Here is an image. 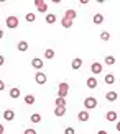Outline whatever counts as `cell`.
<instances>
[{
  "label": "cell",
  "instance_id": "6da1fadb",
  "mask_svg": "<svg viewBox=\"0 0 120 134\" xmlns=\"http://www.w3.org/2000/svg\"><path fill=\"white\" fill-rule=\"evenodd\" d=\"M84 106H86V110L96 108V106H97V98L96 97H87V98L84 100Z\"/></svg>",
  "mask_w": 120,
  "mask_h": 134
},
{
  "label": "cell",
  "instance_id": "7a4b0ae2",
  "mask_svg": "<svg viewBox=\"0 0 120 134\" xmlns=\"http://www.w3.org/2000/svg\"><path fill=\"white\" fill-rule=\"evenodd\" d=\"M68 92H69V85H68V83H66V82L59 83V88H58V97L64 98L66 95H68Z\"/></svg>",
  "mask_w": 120,
  "mask_h": 134
},
{
  "label": "cell",
  "instance_id": "3957f363",
  "mask_svg": "<svg viewBox=\"0 0 120 134\" xmlns=\"http://www.w3.org/2000/svg\"><path fill=\"white\" fill-rule=\"evenodd\" d=\"M5 23H7V26H8L10 30L18 28V18H17V16H13V15L7 18V20H5Z\"/></svg>",
  "mask_w": 120,
  "mask_h": 134
},
{
  "label": "cell",
  "instance_id": "277c9868",
  "mask_svg": "<svg viewBox=\"0 0 120 134\" xmlns=\"http://www.w3.org/2000/svg\"><path fill=\"white\" fill-rule=\"evenodd\" d=\"M35 79H36V83H39V85H44V83H46V80H48L46 74H43V72H36Z\"/></svg>",
  "mask_w": 120,
  "mask_h": 134
},
{
  "label": "cell",
  "instance_id": "5b68a950",
  "mask_svg": "<svg viewBox=\"0 0 120 134\" xmlns=\"http://www.w3.org/2000/svg\"><path fill=\"white\" fill-rule=\"evenodd\" d=\"M91 72L96 74V75H99V74L102 72V64H101V62H92V65H91Z\"/></svg>",
  "mask_w": 120,
  "mask_h": 134
},
{
  "label": "cell",
  "instance_id": "8992f818",
  "mask_svg": "<svg viewBox=\"0 0 120 134\" xmlns=\"http://www.w3.org/2000/svg\"><path fill=\"white\" fill-rule=\"evenodd\" d=\"M77 119L81 123H86V121H89V111L87 110H84V111H79V115H77Z\"/></svg>",
  "mask_w": 120,
  "mask_h": 134
},
{
  "label": "cell",
  "instance_id": "52a82bcc",
  "mask_svg": "<svg viewBox=\"0 0 120 134\" xmlns=\"http://www.w3.org/2000/svg\"><path fill=\"white\" fill-rule=\"evenodd\" d=\"M13 118H15V111L13 110H5V113H3L5 121H13Z\"/></svg>",
  "mask_w": 120,
  "mask_h": 134
},
{
  "label": "cell",
  "instance_id": "ba28073f",
  "mask_svg": "<svg viewBox=\"0 0 120 134\" xmlns=\"http://www.w3.org/2000/svg\"><path fill=\"white\" fill-rule=\"evenodd\" d=\"M81 65H82V59H81V57H74V59H72V64H71V67H72L74 70L81 69Z\"/></svg>",
  "mask_w": 120,
  "mask_h": 134
},
{
  "label": "cell",
  "instance_id": "9c48e42d",
  "mask_svg": "<svg viewBox=\"0 0 120 134\" xmlns=\"http://www.w3.org/2000/svg\"><path fill=\"white\" fill-rule=\"evenodd\" d=\"M31 65L39 70V69H43V61L39 57H35V59H31Z\"/></svg>",
  "mask_w": 120,
  "mask_h": 134
},
{
  "label": "cell",
  "instance_id": "30bf717a",
  "mask_svg": "<svg viewBox=\"0 0 120 134\" xmlns=\"http://www.w3.org/2000/svg\"><path fill=\"white\" fill-rule=\"evenodd\" d=\"M105 118H107V121H117V111H107V115H105Z\"/></svg>",
  "mask_w": 120,
  "mask_h": 134
},
{
  "label": "cell",
  "instance_id": "8fae6325",
  "mask_svg": "<svg viewBox=\"0 0 120 134\" xmlns=\"http://www.w3.org/2000/svg\"><path fill=\"white\" fill-rule=\"evenodd\" d=\"M76 10H66V13H64V18H68V20H74L76 18Z\"/></svg>",
  "mask_w": 120,
  "mask_h": 134
},
{
  "label": "cell",
  "instance_id": "7c38bea8",
  "mask_svg": "<svg viewBox=\"0 0 120 134\" xmlns=\"http://www.w3.org/2000/svg\"><path fill=\"white\" fill-rule=\"evenodd\" d=\"M17 48H18V51H22V52H25L26 49H28V43H26V41H20V43L17 44Z\"/></svg>",
  "mask_w": 120,
  "mask_h": 134
},
{
  "label": "cell",
  "instance_id": "4fadbf2b",
  "mask_svg": "<svg viewBox=\"0 0 120 134\" xmlns=\"http://www.w3.org/2000/svg\"><path fill=\"white\" fill-rule=\"evenodd\" d=\"M61 25H63V28H72V20L63 18V20H61Z\"/></svg>",
  "mask_w": 120,
  "mask_h": 134
},
{
  "label": "cell",
  "instance_id": "5bb4252c",
  "mask_svg": "<svg viewBox=\"0 0 120 134\" xmlns=\"http://www.w3.org/2000/svg\"><path fill=\"white\" fill-rule=\"evenodd\" d=\"M117 97H118V95H117V92H109L107 95H105V98H107L109 102H115Z\"/></svg>",
  "mask_w": 120,
  "mask_h": 134
},
{
  "label": "cell",
  "instance_id": "9a60e30c",
  "mask_svg": "<svg viewBox=\"0 0 120 134\" xmlns=\"http://www.w3.org/2000/svg\"><path fill=\"white\" fill-rule=\"evenodd\" d=\"M87 87H89V88H96V87H97V80L94 77H89L87 79Z\"/></svg>",
  "mask_w": 120,
  "mask_h": 134
},
{
  "label": "cell",
  "instance_id": "2e32d148",
  "mask_svg": "<svg viewBox=\"0 0 120 134\" xmlns=\"http://www.w3.org/2000/svg\"><path fill=\"white\" fill-rule=\"evenodd\" d=\"M92 21H94L96 25H101L104 21V16L101 15V13H97V15H94V18H92Z\"/></svg>",
  "mask_w": 120,
  "mask_h": 134
},
{
  "label": "cell",
  "instance_id": "e0dca14e",
  "mask_svg": "<svg viewBox=\"0 0 120 134\" xmlns=\"http://www.w3.org/2000/svg\"><path fill=\"white\" fill-rule=\"evenodd\" d=\"M64 113H66V108H63V106H56V110H54L56 116H64Z\"/></svg>",
  "mask_w": 120,
  "mask_h": 134
},
{
  "label": "cell",
  "instance_id": "ac0fdd59",
  "mask_svg": "<svg viewBox=\"0 0 120 134\" xmlns=\"http://www.w3.org/2000/svg\"><path fill=\"white\" fill-rule=\"evenodd\" d=\"M10 97H12V98H18V97H20V88L13 87V88L10 90Z\"/></svg>",
  "mask_w": 120,
  "mask_h": 134
},
{
  "label": "cell",
  "instance_id": "d6986e66",
  "mask_svg": "<svg viewBox=\"0 0 120 134\" xmlns=\"http://www.w3.org/2000/svg\"><path fill=\"white\" fill-rule=\"evenodd\" d=\"M54 21H56V15H53V13H48V15H46V23L53 25Z\"/></svg>",
  "mask_w": 120,
  "mask_h": 134
},
{
  "label": "cell",
  "instance_id": "ffe728a7",
  "mask_svg": "<svg viewBox=\"0 0 120 134\" xmlns=\"http://www.w3.org/2000/svg\"><path fill=\"white\" fill-rule=\"evenodd\" d=\"M104 62L107 64V65H114V64H115V57H114V56H107V57L104 59Z\"/></svg>",
  "mask_w": 120,
  "mask_h": 134
},
{
  "label": "cell",
  "instance_id": "44dd1931",
  "mask_svg": "<svg viewBox=\"0 0 120 134\" xmlns=\"http://www.w3.org/2000/svg\"><path fill=\"white\" fill-rule=\"evenodd\" d=\"M54 103H56V106H63V108H66V100H64V98H61V97H58Z\"/></svg>",
  "mask_w": 120,
  "mask_h": 134
},
{
  "label": "cell",
  "instance_id": "7402d4cb",
  "mask_svg": "<svg viewBox=\"0 0 120 134\" xmlns=\"http://www.w3.org/2000/svg\"><path fill=\"white\" fill-rule=\"evenodd\" d=\"M44 57L46 59H53V57H54V51H53V49H46L44 51Z\"/></svg>",
  "mask_w": 120,
  "mask_h": 134
},
{
  "label": "cell",
  "instance_id": "603a6c76",
  "mask_svg": "<svg viewBox=\"0 0 120 134\" xmlns=\"http://www.w3.org/2000/svg\"><path fill=\"white\" fill-rule=\"evenodd\" d=\"M25 103L26 105H33V103H35V97H33V95H26L25 97Z\"/></svg>",
  "mask_w": 120,
  "mask_h": 134
},
{
  "label": "cell",
  "instance_id": "cb8c5ba5",
  "mask_svg": "<svg viewBox=\"0 0 120 134\" xmlns=\"http://www.w3.org/2000/svg\"><path fill=\"white\" fill-rule=\"evenodd\" d=\"M38 12H41V13H46V12H48V5H46V2H43L41 5H38Z\"/></svg>",
  "mask_w": 120,
  "mask_h": 134
},
{
  "label": "cell",
  "instance_id": "d4e9b609",
  "mask_svg": "<svg viewBox=\"0 0 120 134\" xmlns=\"http://www.w3.org/2000/svg\"><path fill=\"white\" fill-rule=\"evenodd\" d=\"M114 82H115V77L112 74H107L105 75V83H114Z\"/></svg>",
  "mask_w": 120,
  "mask_h": 134
},
{
  "label": "cell",
  "instance_id": "484cf974",
  "mask_svg": "<svg viewBox=\"0 0 120 134\" xmlns=\"http://www.w3.org/2000/svg\"><path fill=\"white\" fill-rule=\"evenodd\" d=\"M26 21H30V23H33V21H35V20H36V16H35V13H26Z\"/></svg>",
  "mask_w": 120,
  "mask_h": 134
},
{
  "label": "cell",
  "instance_id": "4316f807",
  "mask_svg": "<svg viewBox=\"0 0 120 134\" xmlns=\"http://www.w3.org/2000/svg\"><path fill=\"white\" fill-rule=\"evenodd\" d=\"M41 121V116L38 115V113H35V115H31V123H39Z\"/></svg>",
  "mask_w": 120,
  "mask_h": 134
},
{
  "label": "cell",
  "instance_id": "83f0119b",
  "mask_svg": "<svg viewBox=\"0 0 120 134\" xmlns=\"http://www.w3.org/2000/svg\"><path fill=\"white\" fill-rule=\"evenodd\" d=\"M101 39H104V41H109V39H110V33H107V31L101 33Z\"/></svg>",
  "mask_w": 120,
  "mask_h": 134
},
{
  "label": "cell",
  "instance_id": "f1b7e54d",
  "mask_svg": "<svg viewBox=\"0 0 120 134\" xmlns=\"http://www.w3.org/2000/svg\"><path fill=\"white\" fill-rule=\"evenodd\" d=\"M64 134H74V128H66Z\"/></svg>",
  "mask_w": 120,
  "mask_h": 134
},
{
  "label": "cell",
  "instance_id": "f546056e",
  "mask_svg": "<svg viewBox=\"0 0 120 134\" xmlns=\"http://www.w3.org/2000/svg\"><path fill=\"white\" fill-rule=\"evenodd\" d=\"M23 134H36V131H35V129H25Z\"/></svg>",
  "mask_w": 120,
  "mask_h": 134
},
{
  "label": "cell",
  "instance_id": "4dcf8cb0",
  "mask_svg": "<svg viewBox=\"0 0 120 134\" xmlns=\"http://www.w3.org/2000/svg\"><path fill=\"white\" fill-rule=\"evenodd\" d=\"M3 62H5V57H3V56H0V65H3Z\"/></svg>",
  "mask_w": 120,
  "mask_h": 134
},
{
  "label": "cell",
  "instance_id": "1f68e13d",
  "mask_svg": "<svg viewBox=\"0 0 120 134\" xmlns=\"http://www.w3.org/2000/svg\"><path fill=\"white\" fill-rule=\"evenodd\" d=\"M3 88H5V83L2 82V80H0V90H3Z\"/></svg>",
  "mask_w": 120,
  "mask_h": 134
},
{
  "label": "cell",
  "instance_id": "d6a6232c",
  "mask_svg": "<svg viewBox=\"0 0 120 134\" xmlns=\"http://www.w3.org/2000/svg\"><path fill=\"white\" fill-rule=\"evenodd\" d=\"M0 134H3V126L0 124Z\"/></svg>",
  "mask_w": 120,
  "mask_h": 134
},
{
  "label": "cell",
  "instance_id": "836d02e7",
  "mask_svg": "<svg viewBox=\"0 0 120 134\" xmlns=\"http://www.w3.org/2000/svg\"><path fill=\"white\" fill-rule=\"evenodd\" d=\"M97 134H107V131H99Z\"/></svg>",
  "mask_w": 120,
  "mask_h": 134
},
{
  "label": "cell",
  "instance_id": "e575fe53",
  "mask_svg": "<svg viewBox=\"0 0 120 134\" xmlns=\"http://www.w3.org/2000/svg\"><path fill=\"white\" fill-rule=\"evenodd\" d=\"M2 38H3V31H2V30H0V39H2Z\"/></svg>",
  "mask_w": 120,
  "mask_h": 134
}]
</instances>
